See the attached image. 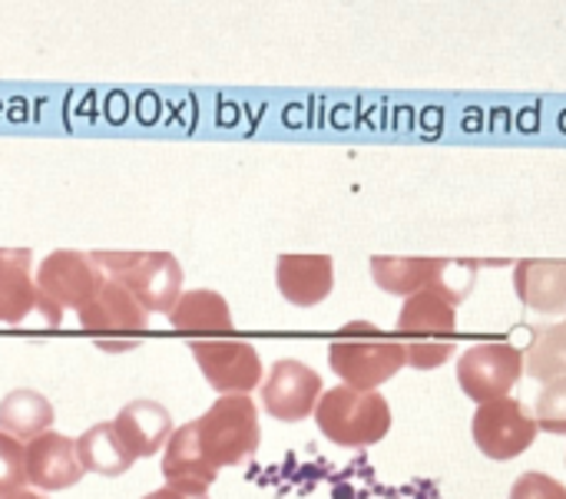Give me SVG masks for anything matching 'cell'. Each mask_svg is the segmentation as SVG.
<instances>
[{"mask_svg":"<svg viewBox=\"0 0 566 499\" xmlns=\"http://www.w3.org/2000/svg\"><path fill=\"white\" fill-rule=\"evenodd\" d=\"M189 351H192L206 384L212 391H219L222 397H229V394L249 397L265 381L259 351L242 338H206V341H192Z\"/></svg>","mask_w":566,"mask_h":499,"instance_id":"cell-9","label":"cell"},{"mask_svg":"<svg viewBox=\"0 0 566 499\" xmlns=\"http://www.w3.org/2000/svg\"><path fill=\"white\" fill-rule=\"evenodd\" d=\"M216 470L206 464L199 444H196V424H182L172 431L166 450H163V480L172 490L182 493H209V487L216 484Z\"/></svg>","mask_w":566,"mask_h":499,"instance_id":"cell-16","label":"cell"},{"mask_svg":"<svg viewBox=\"0 0 566 499\" xmlns=\"http://www.w3.org/2000/svg\"><path fill=\"white\" fill-rule=\"evenodd\" d=\"M113 431L119 437V444L126 447V454L133 460H146L156 457L159 450H166L169 437H172V417L163 404L156 401H129L116 417H113Z\"/></svg>","mask_w":566,"mask_h":499,"instance_id":"cell-14","label":"cell"},{"mask_svg":"<svg viewBox=\"0 0 566 499\" xmlns=\"http://www.w3.org/2000/svg\"><path fill=\"white\" fill-rule=\"evenodd\" d=\"M464 301V291L448 288L444 282L405 298V308L398 315V341L405 351V364L418 371L441 368L454 358V331H458V308Z\"/></svg>","mask_w":566,"mask_h":499,"instance_id":"cell-1","label":"cell"},{"mask_svg":"<svg viewBox=\"0 0 566 499\" xmlns=\"http://www.w3.org/2000/svg\"><path fill=\"white\" fill-rule=\"evenodd\" d=\"M33 285H36L40 318L50 328H60L70 315L80 318L90 308V301L96 298L103 285V275L90 255L73 252V248H56L33 272Z\"/></svg>","mask_w":566,"mask_h":499,"instance_id":"cell-4","label":"cell"},{"mask_svg":"<svg viewBox=\"0 0 566 499\" xmlns=\"http://www.w3.org/2000/svg\"><path fill=\"white\" fill-rule=\"evenodd\" d=\"M444 258H395V255H375L371 258V278L381 291L411 298L438 282H444Z\"/></svg>","mask_w":566,"mask_h":499,"instance_id":"cell-19","label":"cell"},{"mask_svg":"<svg viewBox=\"0 0 566 499\" xmlns=\"http://www.w3.org/2000/svg\"><path fill=\"white\" fill-rule=\"evenodd\" d=\"M524 374L541 384L566 378V321L534 335L531 348L524 351Z\"/></svg>","mask_w":566,"mask_h":499,"instance_id":"cell-22","label":"cell"},{"mask_svg":"<svg viewBox=\"0 0 566 499\" xmlns=\"http://www.w3.org/2000/svg\"><path fill=\"white\" fill-rule=\"evenodd\" d=\"M521 378H524V351L511 341L474 344L458 361V384L478 404L511 397Z\"/></svg>","mask_w":566,"mask_h":499,"instance_id":"cell-8","label":"cell"},{"mask_svg":"<svg viewBox=\"0 0 566 499\" xmlns=\"http://www.w3.org/2000/svg\"><path fill=\"white\" fill-rule=\"evenodd\" d=\"M23 460H27V484L36 487L40 493L70 490L83 477V467L76 457V440L53 434V431L30 440L23 447Z\"/></svg>","mask_w":566,"mask_h":499,"instance_id":"cell-12","label":"cell"},{"mask_svg":"<svg viewBox=\"0 0 566 499\" xmlns=\"http://www.w3.org/2000/svg\"><path fill=\"white\" fill-rule=\"evenodd\" d=\"M169 325L179 335H189L196 341H206V338H232V328H235L229 301L219 291H212V288L182 291L179 301L169 311Z\"/></svg>","mask_w":566,"mask_h":499,"instance_id":"cell-15","label":"cell"},{"mask_svg":"<svg viewBox=\"0 0 566 499\" xmlns=\"http://www.w3.org/2000/svg\"><path fill=\"white\" fill-rule=\"evenodd\" d=\"M196 424V444L206 457V464L219 474L226 467H239L249 457H255L262 427H259V404L245 394L219 397Z\"/></svg>","mask_w":566,"mask_h":499,"instance_id":"cell-6","label":"cell"},{"mask_svg":"<svg viewBox=\"0 0 566 499\" xmlns=\"http://www.w3.org/2000/svg\"><path fill=\"white\" fill-rule=\"evenodd\" d=\"M103 278L119 282L146 315H169L182 295V265L169 252H93Z\"/></svg>","mask_w":566,"mask_h":499,"instance_id":"cell-3","label":"cell"},{"mask_svg":"<svg viewBox=\"0 0 566 499\" xmlns=\"http://www.w3.org/2000/svg\"><path fill=\"white\" fill-rule=\"evenodd\" d=\"M511 499H566V487L547 474H524L514 480Z\"/></svg>","mask_w":566,"mask_h":499,"instance_id":"cell-25","label":"cell"},{"mask_svg":"<svg viewBox=\"0 0 566 499\" xmlns=\"http://www.w3.org/2000/svg\"><path fill=\"white\" fill-rule=\"evenodd\" d=\"M534 421H537V431L566 437V378L544 384L534 404Z\"/></svg>","mask_w":566,"mask_h":499,"instance_id":"cell-23","label":"cell"},{"mask_svg":"<svg viewBox=\"0 0 566 499\" xmlns=\"http://www.w3.org/2000/svg\"><path fill=\"white\" fill-rule=\"evenodd\" d=\"M259 391H262L265 414L282 424H298V421L312 417L325 394L318 371L302 361H292V358L275 361Z\"/></svg>","mask_w":566,"mask_h":499,"instance_id":"cell-11","label":"cell"},{"mask_svg":"<svg viewBox=\"0 0 566 499\" xmlns=\"http://www.w3.org/2000/svg\"><path fill=\"white\" fill-rule=\"evenodd\" d=\"M143 499H212L209 493H182V490H172V487H159L153 493H146Z\"/></svg>","mask_w":566,"mask_h":499,"instance_id":"cell-26","label":"cell"},{"mask_svg":"<svg viewBox=\"0 0 566 499\" xmlns=\"http://www.w3.org/2000/svg\"><path fill=\"white\" fill-rule=\"evenodd\" d=\"M53 404L30 387H17L0 401V431L13 440H20L23 447L30 440H36L40 434L53 431Z\"/></svg>","mask_w":566,"mask_h":499,"instance_id":"cell-20","label":"cell"},{"mask_svg":"<svg viewBox=\"0 0 566 499\" xmlns=\"http://www.w3.org/2000/svg\"><path fill=\"white\" fill-rule=\"evenodd\" d=\"M275 285L289 305L315 308L335 288V262L332 255H279Z\"/></svg>","mask_w":566,"mask_h":499,"instance_id":"cell-13","label":"cell"},{"mask_svg":"<svg viewBox=\"0 0 566 499\" xmlns=\"http://www.w3.org/2000/svg\"><path fill=\"white\" fill-rule=\"evenodd\" d=\"M76 457H80L83 474H99V477H119L133 467V457L119 444L113 421L93 424L90 431H83V437L76 440Z\"/></svg>","mask_w":566,"mask_h":499,"instance_id":"cell-21","label":"cell"},{"mask_svg":"<svg viewBox=\"0 0 566 499\" xmlns=\"http://www.w3.org/2000/svg\"><path fill=\"white\" fill-rule=\"evenodd\" d=\"M27 484V460H23V444L7 437L0 431V499L20 493Z\"/></svg>","mask_w":566,"mask_h":499,"instance_id":"cell-24","label":"cell"},{"mask_svg":"<svg viewBox=\"0 0 566 499\" xmlns=\"http://www.w3.org/2000/svg\"><path fill=\"white\" fill-rule=\"evenodd\" d=\"M76 321L103 351H113V354L136 351L149 328V315L143 311V305L119 282H109V278H103L96 298Z\"/></svg>","mask_w":566,"mask_h":499,"instance_id":"cell-7","label":"cell"},{"mask_svg":"<svg viewBox=\"0 0 566 499\" xmlns=\"http://www.w3.org/2000/svg\"><path fill=\"white\" fill-rule=\"evenodd\" d=\"M517 298L541 315H566V262L524 258L514 268Z\"/></svg>","mask_w":566,"mask_h":499,"instance_id":"cell-17","label":"cell"},{"mask_svg":"<svg viewBox=\"0 0 566 499\" xmlns=\"http://www.w3.org/2000/svg\"><path fill=\"white\" fill-rule=\"evenodd\" d=\"M328 364L345 387L378 391L405 368V351L398 338L385 335L371 321H352L332 338Z\"/></svg>","mask_w":566,"mask_h":499,"instance_id":"cell-2","label":"cell"},{"mask_svg":"<svg viewBox=\"0 0 566 499\" xmlns=\"http://www.w3.org/2000/svg\"><path fill=\"white\" fill-rule=\"evenodd\" d=\"M474 444L484 457L504 464L521 457L524 450H531V444L537 440V421L534 414L514 401V397H501L491 404H481L474 414Z\"/></svg>","mask_w":566,"mask_h":499,"instance_id":"cell-10","label":"cell"},{"mask_svg":"<svg viewBox=\"0 0 566 499\" xmlns=\"http://www.w3.org/2000/svg\"><path fill=\"white\" fill-rule=\"evenodd\" d=\"M315 424L332 444L365 450L391 434V404L378 391H355L338 384L322 394L315 407Z\"/></svg>","mask_w":566,"mask_h":499,"instance_id":"cell-5","label":"cell"},{"mask_svg":"<svg viewBox=\"0 0 566 499\" xmlns=\"http://www.w3.org/2000/svg\"><path fill=\"white\" fill-rule=\"evenodd\" d=\"M7 499H46V497H40V493H30V490H20V493H13V497H7Z\"/></svg>","mask_w":566,"mask_h":499,"instance_id":"cell-27","label":"cell"},{"mask_svg":"<svg viewBox=\"0 0 566 499\" xmlns=\"http://www.w3.org/2000/svg\"><path fill=\"white\" fill-rule=\"evenodd\" d=\"M36 308L33 252L0 248V325H20Z\"/></svg>","mask_w":566,"mask_h":499,"instance_id":"cell-18","label":"cell"}]
</instances>
